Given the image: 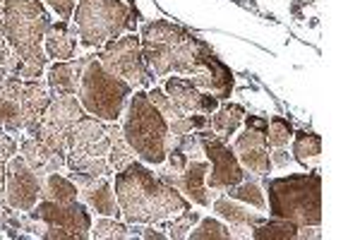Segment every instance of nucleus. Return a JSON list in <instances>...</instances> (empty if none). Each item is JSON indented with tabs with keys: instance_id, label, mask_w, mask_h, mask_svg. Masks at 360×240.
I'll use <instances>...</instances> for the list:
<instances>
[{
	"instance_id": "obj_1",
	"label": "nucleus",
	"mask_w": 360,
	"mask_h": 240,
	"mask_svg": "<svg viewBox=\"0 0 360 240\" xmlns=\"http://www.w3.org/2000/svg\"><path fill=\"white\" fill-rule=\"evenodd\" d=\"M115 200H118L120 216L127 224H161L180 212L193 207V202L166 183L159 173H154L147 163L130 161L123 171H115Z\"/></svg>"
},
{
	"instance_id": "obj_2",
	"label": "nucleus",
	"mask_w": 360,
	"mask_h": 240,
	"mask_svg": "<svg viewBox=\"0 0 360 240\" xmlns=\"http://www.w3.org/2000/svg\"><path fill=\"white\" fill-rule=\"evenodd\" d=\"M51 15L41 0H8L3 10V32L17 61L22 80H39L46 70L49 56L44 51L46 29Z\"/></svg>"
},
{
	"instance_id": "obj_3",
	"label": "nucleus",
	"mask_w": 360,
	"mask_h": 240,
	"mask_svg": "<svg viewBox=\"0 0 360 240\" xmlns=\"http://www.w3.org/2000/svg\"><path fill=\"white\" fill-rule=\"evenodd\" d=\"M139 41H142L144 61L156 77H166L173 72L190 77L197 70L202 39L190 34L185 27L173 25L168 20L147 22L142 25Z\"/></svg>"
},
{
	"instance_id": "obj_4",
	"label": "nucleus",
	"mask_w": 360,
	"mask_h": 240,
	"mask_svg": "<svg viewBox=\"0 0 360 240\" xmlns=\"http://www.w3.org/2000/svg\"><path fill=\"white\" fill-rule=\"evenodd\" d=\"M264 190L274 219H286L298 226L322 224V175L317 171L266 178Z\"/></svg>"
},
{
	"instance_id": "obj_5",
	"label": "nucleus",
	"mask_w": 360,
	"mask_h": 240,
	"mask_svg": "<svg viewBox=\"0 0 360 240\" xmlns=\"http://www.w3.org/2000/svg\"><path fill=\"white\" fill-rule=\"evenodd\" d=\"M123 137L135 151V156L147 166H161L166 161L173 137L168 132V120L149 101L147 91H135L130 96L123 120Z\"/></svg>"
},
{
	"instance_id": "obj_6",
	"label": "nucleus",
	"mask_w": 360,
	"mask_h": 240,
	"mask_svg": "<svg viewBox=\"0 0 360 240\" xmlns=\"http://www.w3.org/2000/svg\"><path fill=\"white\" fill-rule=\"evenodd\" d=\"M72 20L79 44L98 51L127 29H135V5L125 0H77Z\"/></svg>"
},
{
	"instance_id": "obj_7",
	"label": "nucleus",
	"mask_w": 360,
	"mask_h": 240,
	"mask_svg": "<svg viewBox=\"0 0 360 240\" xmlns=\"http://www.w3.org/2000/svg\"><path fill=\"white\" fill-rule=\"evenodd\" d=\"M79 103L89 115L103 122H118L132 96V84L115 77L91 56L84 65L82 82H79Z\"/></svg>"
},
{
	"instance_id": "obj_8",
	"label": "nucleus",
	"mask_w": 360,
	"mask_h": 240,
	"mask_svg": "<svg viewBox=\"0 0 360 240\" xmlns=\"http://www.w3.org/2000/svg\"><path fill=\"white\" fill-rule=\"evenodd\" d=\"M108 147L111 142H108L106 122L84 113L70 132L65 166L72 173L111 175L113 168L108 163Z\"/></svg>"
},
{
	"instance_id": "obj_9",
	"label": "nucleus",
	"mask_w": 360,
	"mask_h": 240,
	"mask_svg": "<svg viewBox=\"0 0 360 240\" xmlns=\"http://www.w3.org/2000/svg\"><path fill=\"white\" fill-rule=\"evenodd\" d=\"M96 58L108 72H113L115 77L132 84V89L135 87H152L154 72L144 61L142 41H139L137 34H125V37L111 39L98 49Z\"/></svg>"
},
{
	"instance_id": "obj_10",
	"label": "nucleus",
	"mask_w": 360,
	"mask_h": 240,
	"mask_svg": "<svg viewBox=\"0 0 360 240\" xmlns=\"http://www.w3.org/2000/svg\"><path fill=\"white\" fill-rule=\"evenodd\" d=\"M86 110L82 108L77 96L70 94H51V103L44 110L41 120H39L37 130L32 132V137H37L39 142L49 144L51 149L68 154L70 144V132L77 125V120L82 118Z\"/></svg>"
},
{
	"instance_id": "obj_11",
	"label": "nucleus",
	"mask_w": 360,
	"mask_h": 240,
	"mask_svg": "<svg viewBox=\"0 0 360 240\" xmlns=\"http://www.w3.org/2000/svg\"><path fill=\"white\" fill-rule=\"evenodd\" d=\"M202 144V154L209 161V173H207V187L209 190H229V187L238 185L240 180H245V168L240 166L236 151L224 142L219 134L209 130H197Z\"/></svg>"
},
{
	"instance_id": "obj_12",
	"label": "nucleus",
	"mask_w": 360,
	"mask_h": 240,
	"mask_svg": "<svg viewBox=\"0 0 360 240\" xmlns=\"http://www.w3.org/2000/svg\"><path fill=\"white\" fill-rule=\"evenodd\" d=\"M243 122H245V130L238 134L233 142L238 161L250 173L266 175L274 168L269 159V147H266V125H269V120L262 118V115H245Z\"/></svg>"
},
{
	"instance_id": "obj_13",
	"label": "nucleus",
	"mask_w": 360,
	"mask_h": 240,
	"mask_svg": "<svg viewBox=\"0 0 360 240\" xmlns=\"http://www.w3.org/2000/svg\"><path fill=\"white\" fill-rule=\"evenodd\" d=\"M34 219L44 221L46 226H56L68 231L72 240H86L91 238V214L86 209L84 202H51L41 200L34 204V209L29 212Z\"/></svg>"
},
{
	"instance_id": "obj_14",
	"label": "nucleus",
	"mask_w": 360,
	"mask_h": 240,
	"mask_svg": "<svg viewBox=\"0 0 360 240\" xmlns=\"http://www.w3.org/2000/svg\"><path fill=\"white\" fill-rule=\"evenodd\" d=\"M44 178L29 168L22 154H15L5 163V202L20 212H32L34 204L41 200Z\"/></svg>"
},
{
	"instance_id": "obj_15",
	"label": "nucleus",
	"mask_w": 360,
	"mask_h": 240,
	"mask_svg": "<svg viewBox=\"0 0 360 240\" xmlns=\"http://www.w3.org/2000/svg\"><path fill=\"white\" fill-rule=\"evenodd\" d=\"M193 82L195 87L205 89L209 94L221 101V99H231V91H233V84H236V77L231 72V68L209 49L207 41L200 44V58H197V70L188 77Z\"/></svg>"
},
{
	"instance_id": "obj_16",
	"label": "nucleus",
	"mask_w": 360,
	"mask_h": 240,
	"mask_svg": "<svg viewBox=\"0 0 360 240\" xmlns=\"http://www.w3.org/2000/svg\"><path fill=\"white\" fill-rule=\"evenodd\" d=\"M70 180L77 185V192L82 195L86 207H91L101 216H113V219H118L120 207H118V200H115L111 175H84V173L70 171Z\"/></svg>"
},
{
	"instance_id": "obj_17",
	"label": "nucleus",
	"mask_w": 360,
	"mask_h": 240,
	"mask_svg": "<svg viewBox=\"0 0 360 240\" xmlns=\"http://www.w3.org/2000/svg\"><path fill=\"white\" fill-rule=\"evenodd\" d=\"M207 173H209V161L190 159L188 166H185L178 175H168L164 180L171 183L176 190L183 192L190 202L200 204V207H212L214 192L207 187Z\"/></svg>"
},
{
	"instance_id": "obj_18",
	"label": "nucleus",
	"mask_w": 360,
	"mask_h": 240,
	"mask_svg": "<svg viewBox=\"0 0 360 240\" xmlns=\"http://www.w3.org/2000/svg\"><path fill=\"white\" fill-rule=\"evenodd\" d=\"M22 80L10 70H0V127L8 132L25 130L22 120Z\"/></svg>"
},
{
	"instance_id": "obj_19",
	"label": "nucleus",
	"mask_w": 360,
	"mask_h": 240,
	"mask_svg": "<svg viewBox=\"0 0 360 240\" xmlns=\"http://www.w3.org/2000/svg\"><path fill=\"white\" fill-rule=\"evenodd\" d=\"M164 91L178 103V108L185 110V113L212 115L214 110L219 108V99L214 96V94L195 87L188 77H168L164 84Z\"/></svg>"
},
{
	"instance_id": "obj_20",
	"label": "nucleus",
	"mask_w": 360,
	"mask_h": 240,
	"mask_svg": "<svg viewBox=\"0 0 360 240\" xmlns=\"http://www.w3.org/2000/svg\"><path fill=\"white\" fill-rule=\"evenodd\" d=\"M20 149H22L25 161L29 163V168H32L37 175H41V178H46L49 173L60 171V168L65 166V154H63V151L51 149L49 144L39 142V139L32 137V134L22 139Z\"/></svg>"
},
{
	"instance_id": "obj_21",
	"label": "nucleus",
	"mask_w": 360,
	"mask_h": 240,
	"mask_svg": "<svg viewBox=\"0 0 360 240\" xmlns=\"http://www.w3.org/2000/svg\"><path fill=\"white\" fill-rule=\"evenodd\" d=\"M89 58L91 56L72 58V61H56L53 65L49 68V75H46L51 94H70V96H77L84 65Z\"/></svg>"
},
{
	"instance_id": "obj_22",
	"label": "nucleus",
	"mask_w": 360,
	"mask_h": 240,
	"mask_svg": "<svg viewBox=\"0 0 360 240\" xmlns=\"http://www.w3.org/2000/svg\"><path fill=\"white\" fill-rule=\"evenodd\" d=\"M51 103V89L49 84H41L39 80H25L22 82V120L25 130L32 134L41 120L44 110Z\"/></svg>"
},
{
	"instance_id": "obj_23",
	"label": "nucleus",
	"mask_w": 360,
	"mask_h": 240,
	"mask_svg": "<svg viewBox=\"0 0 360 240\" xmlns=\"http://www.w3.org/2000/svg\"><path fill=\"white\" fill-rule=\"evenodd\" d=\"M44 51L53 61H72L77 51V32L68 27V22H51L44 37Z\"/></svg>"
},
{
	"instance_id": "obj_24",
	"label": "nucleus",
	"mask_w": 360,
	"mask_h": 240,
	"mask_svg": "<svg viewBox=\"0 0 360 240\" xmlns=\"http://www.w3.org/2000/svg\"><path fill=\"white\" fill-rule=\"evenodd\" d=\"M212 209L219 219L229 221L231 226H250L255 228L257 224H262L264 216L257 212H250V207L245 204H238V200H231V197H219V200L212 202Z\"/></svg>"
},
{
	"instance_id": "obj_25",
	"label": "nucleus",
	"mask_w": 360,
	"mask_h": 240,
	"mask_svg": "<svg viewBox=\"0 0 360 240\" xmlns=\"http://www.w3.org/2000/svg\"><path fill=\"white\" fill-rule=\"evenodd\" d=\"M243 118H245V108H243L240 103H224V106H219L214 110L207 125L212 127L214 134H219L226 142V139H231V134L238 132Z\"/></svg>"
},
{
	"instance_id": "obj_26",
	"label": "nucleus",
	"mask_w": 360,
	"mask_h": 240,
	"mask_svg": "<svg viewBox=\"0 0 360 240\" xmlns=\"http://www.w3.org/2000/svg\"><path fill=\"white\" fill-rule=\"evenodd\" d=\"M106 132H108V163H111L113 173L115 171H123L130 161H135V151L130 149V144L125 142L123 130L118 127V122H106Z\"/></svg>"
},
{
	"instance_id": "obj_27",
	"label": "nucleus",
	"mask_w": 360,
	"mask_h": 240,
	"mask_svg": "<svg viewBox=\"0 0 360 240\" xmlns=\"http://www.w3.org/2000/svg\"><path fill=\"white\" fill-rule=\"evenodd\" d=\"M41 200L51 202H75L77 200V185L70 178H63L60 173H49L41 185Z\"/></svg>"
},
{
	"instance_id": "obj_28",
	"label": "nucleus",
	"mask_w": 360,
	"mask_h": 240,
	"mask_svg": "<svg viewBox=\"0 0 360 240\" xmlns=\"http://www.w3.org/2000/svg\"><path fill=\"white\" fill-rule=\"evenodd\" d=\"M291 139H293L295 161L303 163V166H310V163L319 161V154H322V139H319V134L300 130V132H293Z\"/></svg>"
},
{
	"instance_id": "obj_29",
	"label": "nucleus",
	"mask_w": 360,
	"mask_h": 240,
	"mask_svg": "<svg viewBox=\"0 0 360 240\" xmlns=\"http://www.w3.org/2000/svg\"><path fill=\"white\" fill-rule=\"evenodd\" d=\"M298 224L286 219H274V221H262L252 228V238L257 240H295L298 236Z\"/></svg>"
},
{
	"instance_id": "obj_30",
	"label": "nucleus",
	"mask_w": 360,
	"mask_h": 240,
	"mask_svg": "<svg viewBox=\"0 0 360 240\" xmlns=\"http://www.w3.org/2000/svg\"><path fill=\"white\" fill-rule=\"evenodd\" d=\"M226 195H229L231 200H238V202H243V204H250V207L259 209V212H264V209H266L262 187L255 183V180H250V175H245V180H240L238 185L229 187V190H226Z\"/></svg>"
},
{
	"instance_id": "obj_31",
	"label": "nucleus",
	"mask_w": 360,
	"mask_h": 240,
	"mask_svg": "<svg viewBox=\"0 0 360 240\" xmlns=\"http://www.w3.org/2000/svg\"><path fill=\"white\" fill-rule=\"evenodd\" d=\"M91 238L125 240V238H135V236H132L130 224H120V221H115L113 216H101L96 224H91Z\"/></svg>"
},
{
	"instance_id": "obj_32",
	"label": "nucleus",
	"mask_w": 360,
	"mask_h": 240,
	"mask_svg": "<svg viewBox=\"0 0 360 240\" xmlns=\"http://www.w3.org/2000/svg\"><path fill=\"white\" fill-rule=\"evenodd\" d=\"M188 238L190 240H231V228L209 216V219H200L197 226L190 228Z\"/></svg>"
},
{
	"instance_id": "obj_33",
	"label": "nucleus",
	"mask_w": 360,
	"mask_h": 240,
	"mask_svg": "<svg viewBox=\"0 0 360 240\" xmlns=\"http://www.w3.org/2000/svg\"><path fill=\"white\" fill-rule=\"evenodd\" d=\"M293 125L281 115H274L271 122L266 125V147L269 149H278V147H286L293 137Z\"/></svg>"
},
{
	"instance_id": "obj_34",
	"label": "nucleus",
	"mask_w": 360,
	"mask_h": 240,
	"mask_svg": "<svg viewBox=\"0 0 360 240\" xmlns=\"http://www.w3.org/2000/svg\"><path fill=\"white\" fill-rule=\"evenodd\" d=\"M197 221H200V214L193 212V207H190V209H185V212H180L178 216H173L168 224H166V221H161V226L168 231V238L183 240V238H188L190 228H193Z\"/></svg>"
},
{
	"instance_id": "obj_35",
	"label": "nucleus",
	"mask_w": 360,
	"mask_h": 240,
	"mask_svg": "<svg viewBox=\"0 0 360 240\" xmlns=\"http://www.w3.org/2000/svg\"><path fill=\"white\" fill-rule=\"evenodd\" d=\"M147 96H149V101H152L154 106L161 110V115H164V118H166L168 122L183 118V115H188L183 108H178V103L173 101V99L168 96V94H166L164 89H156V87H154L152 91H147Z\"/></svg>"
},
{
	"instance_id": "obj_36",
	"label": "nucleus",
	"mask_w": 360,
	"mask_h": 240,
	"mask_svg": "<svg viewBox=\"0 0 360 240\" xmlns=\"http://www.w3.org/2000/svg\"><path fill=\"white\" fill-rule=\"evenodd\" d=\"M3 68L17 75V61L8 46V39H5V32H3V20H0V70Z\"/></svg>"
},
{
	"instance_id": "obj_37",
	"label": "nucleus",
	"mask_w": 360,
	"mask_h": 240,
	"mask_svg": "<svg viewBox=\"0 0 360 240\" xmlns=\"http://www.w3.org/2000/svg\"><path fill=\"white\" fill-rule=\"evenodd\" d=\"M46 3H49V8L53 10L63 22L72 20V13H75V8H77V0H46Z\"/></svg>"
},
{
	"instance_id": "obj_38",
	"label": "nucleus",
	"mask_w": 360,
	"mask_h": 240,
	"mask_svg": "<svg viewBox=\"0 0 360 240\" xmlns=\"http://www.w3.org/2000/svg\"><path fill=\"white\" fill-rule=\"evenodd\" d=\"M15 154H17V142H15V137H10L8 130H3V127H0V159L8 163Z\"/></svg>"
},
{
	"instance_id": "obj_39",
	"label": "nucleus",
	"mask_w": 360,
	"mask_h": 240,
	"mask_svg": "<svg viewBox=\"0 0 360 240\" xmlns=\"http://www.w3.org/2000/svg\"><path fill=\"white\" fill-rule=\"evenodd\" d=\"M271 159V166H286L288 161H291V156H288V151L283 147L274 149V156H269Z\"/></svg>"
},
{
	"instance_id": "obj_40",
	"label": "nucleus",
	"mask_w": 360,
	"mask_h": 240,
	"mask_svg": "<svg viewBox=\"0 0 360 240\" xmlns=\"http://www.w3.org/2000/svg\"><path fill=\"white\" fill-rule=\"evenodd\" d=\"M5 190V161L0 159V192Z\"/></svg>"
},
{
	"instance_id": "obj_41",
	"label": "nucleus",
	"mask_w": 360,
	"mask_h": 240,
	"mask_svg": "<svg viewBox=\"0 0 360 240\" xmlns=\"http://www.w3.org/2000/svg\"><path fill=\"white\" fill-rule=\"evenodd\" d=\"M5 3H8V0H0V17H3V10H5Z\"/></svg>"
}]
</instances>
